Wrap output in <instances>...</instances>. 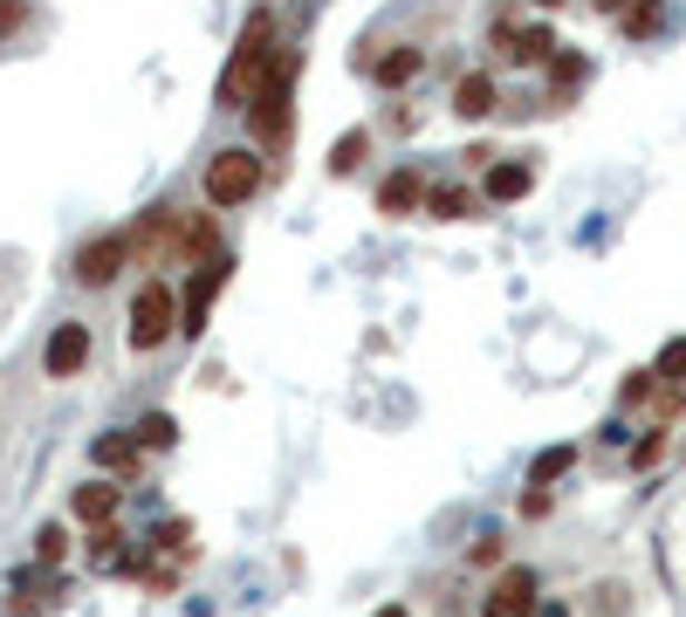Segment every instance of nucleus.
Segmentation results:
<instances>
[{
	"label": "nucleus",
	"mask_w": 686,
	"mask_h": 617,
	"mask_svg": "<svg viewBox=\"0 0 686 617\" xmlns=\"http://www.w3.org/2000/svg\"><path fill=\"white\" fill-rule=\"evenodd\" d=\"M275 69V14L255 8L248 21H240V41H233V56H227V76H220V110H248L255 90L268 82Z\"/></svg>",
	"instance_id": "f257e3e1"
},
{
	"label": "nucleus",
	"mask_w": 686,
	"mask_h": 617,
	"mask_svg": "<svg viewBox=\"0 0 686 617\" xmlns=\"http://www.w3.org/2000/svg\"><path fill=\"white\" fill-rule=\"evenodd\" d=\"M289 76H296V62H275L268 82L255 90V103H248V123H255V138L268 151H289V131H296V117H289Z\"/></svg>",
	"instance_id": "f03ea898"
},
{
	"label": "nucleus",
	"mask_w": 686,
	"mask_h": 617,
	"mask_svg": "<svg viewBox=\"0 0 686 617\" xmlns=\"http://www.w3.org/2000/svg\"><path fill=\"white\" fill-rule=\"evenodd\" d=\"M199 186H207L213 213H220V206H248V199L261 192V158H255V151H213Z\"/></svg>",
	"instance_id": "7ed1b4c3"
},
{
	"label": "nucleus",
	"mask_w": 686,
	"mask_h": 617,
	"mask_svg": "<svg viewBox=\"0 0 686 617\" xmlns=\"http://www.w3.org/2000/svg\"><path fill=\"white\" fill-rule=\"evenodd\" d=\"M172 322H179L172 281H145L138 296H131V350H158V344L172 337Z\"/></svg>",
	"instance_id": "20e7f679"
},
{
	"label": "nucleus",
	"mask_w": 686,
	"mask_h": 617,
	"mask_svg": "<svg viewBox=\"0 0 686 617\" xmlns=\"http://www.w3.org/2000/svg\"><path fill=\"white\" fill-rule=\"evenodd\" d=\"M125 261H131V240L125 233H97V240L76 247V281H83V288H110Z\"/></svg>",
	"instance_id": "39448f33"
},
{
	"label": "nucleus",
	"mask_w": 686,
	"mask_h": 617,
	"mask_svg": "<svg viewBox=\"0 0 686 617\" xmlns=\"http://www.w3.org/2000/svg\"><path fill=\"white\" fill-rule=\"evenodd\" d=\"M536 604H543L536 569H501L495 590H488V604H480V617H536Z\"/></svg>",
	"instance_id": "423d86ee"
},
{
	"label": "nucleus",
	"mask_w": 686,
	"mask_h": 617,
	"mask_svg": "<svg viewBox=\"0 0 686 617\" xmlns=\"http://www.w3.org/2000/svg\"><path fill=\"white\" fill-rule=\"evenodd\" d=\"M227 275H233V261L227 255H213V261H199V275H192V288H186V309H179V329H207V309H213V296L227 288Z\"/></svg>",
	"instance_id": "0eeeda50"
},
{
	"label": "nucleus",
	"mask_w": 686,
	"mask_h": 617,
	"mask_svg": "<svg viewBox=\"0 0 686 617\" xmlns=\"http://www.w3.org/2000/svg\"><path fill=\"white\" fill-rule=\"evenodd\" d=\"M90 364V329L83 322H56V337L42 344V370L49 378H76Z\"/></svg>",
	"instance_id": "6e6552de"
},
{
	"label": "nucleus",
	"mask_w": 686,
	"mask_h": 617,
	"mask_svg": "<svg viewBox=\"0 0 686 617\" xmlns=\"http://www.w3.org/2000/svg\"><path fill=\"white\" fill-rule=\"evenodd\" d=\"M117 501H125V487H117V480H83V487L69 494V515L90 521V528H110V521H117Z\"/></svg>",
	"instance_id": "1a4fd4ad"
},
{
	"label": "nucleus",
	"mask_w": 686,
	"mask_h": 617,
	"mask_svg": "<svg viewBox=\"0 0 686 617\" xmlns=\"http://www.w3.org/2000/svg\"><path fill=\"white\" fill-rule=\"evenodd\" d=\"M529 186H536V172H529V165H515V158L488 165V199H495V206H515V199H529Z\"/></svg>",
	"instance_id": "9d476101"
},
{
	"label": "nucleus",
	"mask_w": 686,
	"mask_h": 617,
	"mask_svg": "<svg viewBox=\"0 0 686 617\" xmlns=\"http://www.w3.org/2000/svg\"><path fill=\"white\" fill-rule=\"evenodd\" d=\"M378 206H385V213H419V206H426V179L419 172H391L378 186Z\"/></svg>",
	"instance_id": "9b49d317"
},
{
	"label": "nucleus",
	"mask_w": 686,
	"mask_h": 617,
	"mask_svg": "<svg viewBox=\"0 0 686 617\" xmlns=\"http://www.w3.org/2000/svg\"><path fill=\"white\" fill-rule=\"evenodd\" d=\"M454 110H460V117H488V110H495V76H488V69L460 76V82H454Z\"/></svg>",
	"instance_id": "f8f14e48"
},
{
	"label": "nucleus",
	"mask_w": 686,
	"mask_h": 617,
	"mask_svg": "<svg viewBox=\"0 0 686 617\" xmlns=\"http://www.w3.org/2000/svg\"><path fill=\"white\" fill-rule=\"evenodd\" d=\"M90 452H97V467H110V474H138V460H145L131 432H103Z\"/></svg>",
	"instance_id": "ddd939ff"
},
{
	"label": "nucleus",
	"mask_w": 686,
	"mask_h": 617,
	"mask_svg": "<svg viewBox=\"0 0 686 617\" xmlns=\"http://www.w3.org/2000/svg\"><path fill=\"white\" fill-rule=\"evenodd\" d=\"M131 439H138V452H166V446H179V419L172 411H145L131 426Z\"/></svg>",
	"instance_id": "4468645a"
},
{
	"label": "nucleus",
	"mask_w": 686,
	"mask_h": 617,
	"mask_svg": "<svg viewBox=\"0 0 686 617\" xmlns=\"http://www.w3.org/2000/svg\"><path fill=\"white\" fill-rule=\"evenodd\" d=\"M570 467H577V446H543L536 467H529V487H549V480H563Z\"/></svg>",
	"instance_id": "2eb2a0df"
},
{
	"label": "nucleus",
	"mask_w": 686,
	"mask_h": 617,
	"mask_svg": "<svg viewBox=\"0 0 686 617\" xmlns=\"http://www.w3.org/2000/svg\"><path fill=\"white\" fill-rule=\"evenodd\" d=\"M419 69H426V56H419V49H391V56L378 62V82H385V90H406Z\"/></svg>",
	"instance_id": "dca6fc26"
},
{
	"label": "nucleus",
	"mask_w": 686,
	"mask_h": 617,
	"mask_svg": "<svg viewBox=\"0 0 686 617\" xmlns=\"http://www.w3.org/2000/svg\"><path fill=\"white\" fill-rule=\"evenodd\" d=\"M426 213H433V220H474V192L439 186V192H426Z\"/></svg>",
	"instance_id": "f3484780"
},
{
	"label": "nucleus",
	"mask_w": 686,
	"mask_h": 617,
	"mask_svg": "<svg viewBox=\"0 0 686 617\" xmlns=\"http://www.w3.org/2000/svg\"><path fill=\"white\" fill-rule=\"evenodd\" d=\"M365 151H371V131H344V138H337V151H330V172H337V179H350L357 165H365Z\"/></svg>",
	"instance_id": "a211bd4d"
},
{
	"label": "nucleus",
	"mask_w": 686,
	"mask_h": 617,
	"mask_svg": "<svg viewBox=\"0 0 686 617\" xmlns=\"http://www.w3.org/2000/svg\"><path fill=\"white\" fill-rule=\"evenodd\" d=\"M34 563H42V569L69 563V528H62V521H49L42 535H34Z\"/></svg>",
	"instance_id": "6ab92c4d"
},
{
	"label": "nucleus",
	"mask_w": 686,
	"mask_h": 617,
	"mask_svg": "<svg viewBox=\"0 0 686 617\" xmlns=\"http://www.w3.org/2000/svg\"><path fill=\"white\" fill-rule=\"evenodd\" d=\"M653 378H666V385H686V337H673V344L659 350V364H653Z\"/></svg>",
	"instance_id": "aec40b11"
},
{
	"label": "nucleus",
	"mask_w": 686,
	"mask_h": 617,
	"mask_svg": "<svg viewBox=\"0 0 686 617\" xmlns=\"http://www.w3.org/2000/svg\"><path fill=\"white\" fill-rule=\"evenodd\" d=\"M618 21H625V34H659V0H632Z\"/></svg>",
	"instance_id": "412c9836"
},
{
	"label": "nucleus",
	"mask_w": 686,
	"mask_h": 617,
	"mask_svg": "<svg viewBox=\"0 0 686 617\" xmlns=\"http://www.w3.org/2000/svg\"><path fill=\"white\" fill-rule=\"evenodd\" d=\"M584 76H590V62H584V56H549V82H556V90H577Z\"/></svg>",
	"instance_id": "4be33fe9"
},
{
	"label": "nucleus",
	"mask_w": 686,
	"mask_h": 617,
	"mask_svg": "<svg viewBox=\"0 0 686 617\" xmlns=\"http://www.w3.org/2000/svg\"><path fill=\"white\" fill-rule=\"evenodd\" d=\"M653 391H659V378H653V370H632V378L618 385V398H625V405H645Z\"/></svg>",
	"instance_id": "5701e85b"
},
{
	"label": "nucleus",
	"mask_w": 686,
	"mask_h": 617,
	"mask_svg": "<svg viewBox=\"0 0 686 617\" xmlns=\"http://www.w3.org/2000/svg\"><path fill=\"white\" fill-rule=\"evenodd\" d=\"M145 590H151V597H172V590H179V569H172V563H151Z\"/></svg>",
	"instance_id": "b1692460"
},
{
	"label": "nucleus",
	"mask_w": 686,
	"mask_h": 617,
	"mask_svg": "<svg viewBox=\"0 0 686 617\" xmlns=\"http://www.w3.org/2000/svg\"><path fill=\"white\" fill-rule=\"evenodd\" d=\"M659 452H666V432H645V439L632 446V467H659Z\"/></svg>",
	"instance_id": "393cba45"
},
{
	"label": "nucleus",
	"mask_w": 686,
	"mask_h": 617,
	"mask_svg": "<svg viewBox=\"0 0 686 617\" xmlns=\"http://www.w3.org/2000/svg\"><path fill=\"white\" fill-rule=\"evenodd\" d=\"M467 563H474V569H495V563H501V535H480V543L467 549Z\"/></svg>",
	"instance_id": "a878e982"
},
{
	"label": "nucleus",
	"mask_w": 686,
	"mask_h": 617,
	"mask_svg": "<svg viewBox=\"0 0 686 617\" xmlns=\"http://www.w3.org/2000/svg\"><path fill=\"white\" fill-rule=\"evenodd\" d=\"M151 543H158V549H192V528H186V521H166Z\"/></svg>",
	"instance_id": "bb28decb"
},
{
	"label": "nucleus",
	"mask_w": 686,
	"mask_h": 617,
	"mask_svg": "<svg viewBox=\"0 0 686 617\" xmlns=\"http://www.w3.org/2000/svg\"><path fill=\"white\" fill-rule=\"evenodd\" d=\"M28 21V0H0V34H14Z\"/></svg>",
	"instance_id": "cd10ccee"
},
{
	"label": "nucleus",
	"mask_w": 686,
	"mask_h": 617,
	"mask_svg": "<svg viewBox=\"0 0 686 617\" xmlns=\"http://www.w3.org/2000/svg\"><path fill=\"white\" fill-rule=\"evenodd\" d=\"M521 515L543 521V515H549V487H529V494H521Z\"/></svg>",
	"instance_id": "c85d7f7f"
},
{
	"label": "nucleus",
	"mask_w": 686,
	"mask_h": 617,
	"mask_svg": "<svg viewBox=\"0 0 686 617\" xmlns=\"http://www.w3.org/2000/svg\"><path fill=\"white\" fill-rule=\"evenodd\" d=\"M632 8V0H597V14H625Z\"/></svg>",
	"instance_id": "c756f323"
},
{
	"label": "nucleus",
	"mask_w": 686,
	"mask_h": 617,
	"mask_svg": "<svg viewBox=\"0 0 686 617\" xmlns=\"http://www.w3.org/2000/svg\"><path fill=\"white\" fill-rule=\"evenodd\" d=\"M378 617H412V610H398V604H391V610H378Z\"/></svg>",
	"instance_id": "7c9ffc66"
},
{
	"label": "nucleus",
	"mask_w": 686,
	"mask_h": 617,
	"mask_svg": "<svg viewBox=\"0 0 686 617\" xmlns=\"http://www.w3.org/2000/svg\"><path fill=\"white\" fill-rule=\"evenodd\" d=\"M536 8H563V0H536Z\"/></svg>",
	"instance_id": "2f4dec72"
}]
</instances>
